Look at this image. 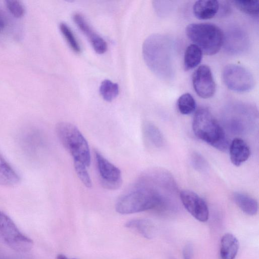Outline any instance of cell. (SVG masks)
Listing matches in <instances>:
<instances>
[{"mask_svg":"<svg viewBox=\"0 0 259 259\" xmlns=\"http://www.w3.org/2000/svg\"><path fill=\"white\" fill-rule=\"evenodd\" d=\"M166 191L159 184L139 178L132 190L117 201L115 209L125 214L158 208L164 203Z\"/></svg>","mask_w":259,"mask_h":259,"instance_id":"1","label":"cell"},{"mask_svg":"<svg viewBox=\"0 0 259 259\" xmlns=\"http://www.w3.org/2000/svg\"><path fill=\"white\" fill-rule=\"evenodd\" d=\"M172 45L167 36L159 33L149 36L143 45L145 63L153 73L163 79H169L174 76Z\"/></svg>","mask_w":259,"mask_h":259,"instance_id":"2","label":"cell"},{"mask_svg":"<svg viewBox=\"0 0 259 259\" xmlns=\"http://www.w3.org/2000/svg\"><path fill=\"white\" fill-rule=\"evenodd\" d=\"M195 135L218 150L225 152L230 144L225 133L212 113L206 108L199 109L192 121Z\"/></svg>","mask_w":259,"mask_h":259,"instance_id":"3","label":"cell"},{"mask_svg":"<svg viewBox=\"0 0 259 259\" xmlns=\"http://www.w3.org/2000/svg\"><path fill=\"white\" fill-rule=\"evenodd\" d=\"M186 33L193 44L207 55L217 54L224 42L223 32L218 26L211 23L189 24L186 28Z\"/></svg>","mask_w":259,"mask_h":259,"instance_id":"4","label":"cell"},{"mask_svg":"<svg viewBox=\"0 0 259 259\" xmlns=\"http://www.w3.org/2000/svg\"><path fill=\"white\" fill-rule=\"evenodd\" d=\"M56 129L59 141L72 156L73 161L89 167L91 163L89 146L78 128L72 123L61 122L57 124Z\"/></svg>","mask_w":259,"mask_h":259,"instance_id":"5","label":"cell"},{"mask_svg":"<svg viewBox=\"0 0 259 259\" xmlns=\"http://www.w3.org/2000/svg\"><path fill=\"white\" fill-rule=\"evenodd\" d=\"M0 241L13 250L27 252L33 247V242L18 229L13 220L0 211Z\"/></svg>","mask_w":259,"mask_h":259,"instance_id":"6","label":"cell"},{"mask_svg":"<svg viewBox=\"0 0 259 259\" xmlns=\"http://www.w3.org/2000/svg\"><path fill=\"white\" fill-rule=\"evenodd\" d=\"M222 78L226 87L236 92H247L254 85V79L250 72L236 64L226 65L222 72Z\"/></svg>","mask_w":259,"mask_h":259,"instance_id":"7","label":"cell"},{"mask_svg":"<svg viewBox=\"0 0 259 259\" xmlns=\"http://www.w3.org/2000/svg\"><path fill=\"white\" fill-rule=\"evenodd\" d=\"M96 165L102 186L109 190H116L122 184L120 170L105 158L98 151L95 150Z\"/></svg>","mask_w":259,"mask_h":259,"instance_id":"8","label":"cell"},{"mask_svg":"<svg viewBox=\"0 0 259 259\" xmlns=\"http://www.w3.org/2000/svg\"><path fill=\"white\" fill-rule=\"evenodd\" d=\"M192 84L197 95L203 99L213 96L215 92V83L209 67L200 66L193 73Z\"/></svg>","mask_w":259,"mask_h":259,"instance_id":"9","label":"cell"},{"mask_svg":"<svg viewBox=\"0 0 259 259\" xmlns=\"http://www.w3.org/2000/svg\"><path fill=\"white\" fill-rule=\"evenodd\" d=\"M180 197L185 208L194 218L201 222L207 221L208 206L197 194L189 190H184L180 192Z\"/></svg>","mask_w":259,"mask_h":259,"instance_id":"10","label":"cell"},{"mask_svg":"<svg viewBox=\"0 0 259 259\" xmlns=\"http://www.w3.org/2000/svg\"><path fill=\"white\" fill-rule=\"evenodd\" d=\"M74 23L87 37L95 51L99 54L104 53L107 49L106 41L91 27L84 17L79 13L73 16Z\"/></svg>","mask_w":259,"mask_h":259,"instance_id":"11","label":"cell"},{"mask_svg":"<svg viewBox=\"0 0 259 259\" xmlns=\"http://www.w3.org/2000/svg\"><path fill=\"white\" fill-rule=\"evenodd\" d=\"M231 162L236 166H239L250 156V150L247 144L242 139H234L229 147Z\"/></svg>","mask_w":259,"mask_h":259,"instance_id":"12","label":"cell"},{"mask_svg":"<svg viewBox=\"0 0 259 259\" xmlns=\"http://www.w3.org/2000/svg\"><path fill=\"white\" fill-rule=\"evenodd\" d=\"M219 2L214 0H199L193 6V13L196 18L200 20H207L213 18L219 10Z\"/></svg>","mask_w":259,"mask_h":259,"instance_id":"13","label":"cell"},{"mask_svg":"<svg viewBox=\"0 0 259 259\" xmlns=\"http://www.w3.org/2000/svg\"><path fill=\"white\" fill-rule=\"evenodd\" d=\"M238 249L239 242L234 235L227 233L222 237L220 251L221 259H234Z\"/></svg>","mask_w":259,"mask_h":259,"instance_id":"14","label":"cell"},{"mask_svg":"<svg viewBox=\"0 0 259 259\" xmlns=\"http://www.w3.org/2000/svg\"><path fill=\"white\" fill-rule=\"evenodd\" d=\"M234 200L236 205L245 214L255 215L258 210L257 201L250 196L241 192H236L233 195Z\"/></svg>","mask_w":259,"mask_h":259,"instance_id":"15","label":"cell"},{"mask_svg":"<svg viewBox=\"0 0 259 259\" xmlns=\"http://www.w3.org/2000/svg\"><path fill=\"white\" fill-rule=\"evenodd\" d=\"M202 52L196 45L188 46L185 52L184 57V68L188 71L195 68L200 63L202 59Z\"/></svg>","mask_w":259,"mask_h":259,"instance_id":"16","label":"cell"},{"mask_svg":"<svg viewBox=\"0 0 259 259\" xmlns=\"http://www.w3.org/2000/svg\"><path fill=\"white\" fill-rule=\"evenodd\" d=\"M127 228L133 229L147 238H151L155 232L154 224L147 219H134L127 222Z\"/></svg>","mask_w":259,"mask_h":259,"instance_id":"17","label":"cell"},{"mask_svg":"<svg viewBox=\"0 0 259 259\" xmlns=\"http://www.w3.org/2000/svg\"><path fill=\"white\" fill-rule=\"evenodd\" d=\"M144 139L149 144L156 147H161L163 143V137L159 129L150 122H145L142 125Z\"/></svg>","mask_w":259,"mask_h":259,"instance_id":"18","label":"cell"},{"mask_svg":"<svg viewBox=\"0 0 259 259\" xmlns=\"http://www.w3.org/2000/svg\"><path fill=\"white\" fill-rule=\"evenodd\" d=\"M19 180L15 170L0 157V185L14 186L18 183Z\"/></svg>","mask_w":259,"mask_h":259,"instance_id":"19","label":"cell"},{"mask_svg":"<svg viewBox=\"0 0 259 259\" xmlns=\"http://www.w3.org/2000/svg\"><path fill=\"white\" fill-rule=\"evenodd\" d=\"M177 106L179 111L181 114L188 115L195 110L196 103L191 94L185 93L179 98Z\"/></svg>","mask_w":259,"mask_h":259,"instance_id":"20","label":"cell"},{"mask_svg":"<svg viewBox=\"0 0 259 259\" xmlns=\"http://www.w3.org/2000/svg\"><path fill=\"white\" fill-rule=\"evenodd\" d=\"M99 91L103 98L106 101L110 102L118 95L119 87L117 83L105 79L101 82Z\"/></svg>","mask_w":259,"mask_h":259,"instance_id":"21","label":"cell"},{"mask_svg":"<svg viewBox=\"0 0 259 259\" xmlns=\"http://www.w3.org/2000/svg\"><path fill=\"white\" fill-rule=\"evenodd\" d=\"M232 3L241 11L250 15H257L259 12L258 1H233Z\"/></svg>","mask_w":259,"mask_h":259,"instance_id":"22","label":"cell"},{"mask_svg":"<svg viewBox=\"0 0 259 259\" xmlns=\"http://www.w3.org/2000/svg\"><path fill=\"white\" fill-rule=\"evenodd\" d=\"M59 28L71 49L75 53H79L80 47L71 29L63 22L60 24Z\"/></svg>","mask_w":259,"mask_h":259,"instance_id":"23","label":"cell"},{"mask_svg":"<svg viewBox=\"0 0 259 259\" xmlns=\"http://www.w3.org/2000/svg\"><path fill=\"white\" fill-rule=\"evenodd\" d=\"M74 167L76 173L83 185L88 188H91L92 183L87 171V166L83 164L73 161Z\"/></svg>","mask_w":259,"mask_h":259,"instance_id":"24","label":"cell"},{"mask_svg":"<svg viewBox=\"0 0 259 259\" xmlns=\"http://www.w3.org/2000/svg\"><path fill=\"white\" fill-rule=\"evenodd\" d=\"M6 5L9 12L16 18H21L25 13L23 4L19 1H6Z\"/></svg>","mask_w":259,"mask_h":259,"instance_id":"25","label":"cell"},{"mask_svg":"<svg viewBox=\"0 0 259 259\" xmlns=\"http://www.w3.org/2000/svg\"><path fill=\"white\" fill-rule=\"evenodd\" d=\"M192 162L194 167L198 170H204L207 167V164L203 157L198 153L192 155Z\"/></svg>","mask_w":259,"mask_h":259,"instance_id":"26","label":"cell"},{"mask_svg":"<svg viewBox=\"0 0 259 259\" xmlns=\"http://www.w3.org/2000/svg\"><path fill=\"white\" fill-rule=\"evenodd\" d=\"M193 247L190 244H187L183 250L184 259H191L192 256Z\"/></svg>","mask_w":259,"mask_h":259,"instance_id":"27","label":"cell"},{"mask_svg":"<svg viewBox=\"0 0 259 259\" xmlns=\"http://www.w3.org/2000/svg\"><path fill=\"white\" fill-rule=\"evenodd\" d=\"M6 26V19L5 16L0 10V32L3 30Z\"/></svg>","mask_w":259,"mask_h":259,"instance_id":"28","label":"cell"},{"mask_svg":"<svg viewBox=\"0 0 259 259\" xmlns=\"http://www.w3.org/2000/svg\"><path fill=\"white\" fill-rule=\"evenodd\" d=\"M57 259H71V258H67L63 254H58V256H57ZM72 259H74V258H72Z\"/></svg>","mask_w":259,"mask_h":259,"instance_id":"29","label":"cell"},{"mask_svg":"<svg viewBox=\"0 0 259 259\" xmlns=\"http://www.w3.org/2000/svg\"><path fill=\"white\" fill-rule=\"evenodd\" d=\"M0 259H6V258L0 256Z\"/></svg>","mask_w":259,"mask_h":259,"instance_id":"30","label":"cell"}]
</instances>
